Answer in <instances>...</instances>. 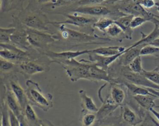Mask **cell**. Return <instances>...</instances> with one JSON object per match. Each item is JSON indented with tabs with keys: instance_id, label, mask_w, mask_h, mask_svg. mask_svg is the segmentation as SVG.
<instances>
[{
	"instance_id": "obj_38",
	"label": "cell",
	"mask_w": 159,
	"mask_h": 126,
	"mask_svg": "<svg viewBox=\"0 0 159 126\" xmlns=\"http://www.w3.org/2000/svg\"><path fill=\"white\" fill-rule=\"evenodd\" d=\"M107 0H79L77 4L79 6H89V5H98L102 4Z\"/></svg>"
},
{
	"instance_id": "obj_15",
	"label": "cell",
	"mask_w": 159,
	"mask_h": 126,
	"mask_svg": "<svg viewBox=\"0 0 159 126\" xmlns=\"http://www.w3.org/2000/svg\"><path fill=\"white\" fill-rule=\"evenodd\" d=\"M4 100L8 109L17 117L19 118L20 116L23 115V110L19 105L17 100L10 90V89L6 85H4Z\"/></svg>"
},
{
	"instance_id": "obj_9",
	"label": "cell",
	"mask_w": 159,
	"mask_h": 126,
	"mask_svg": "<svg viewBox=\"0 0 159 126\" xmlns=\"http://www.w3.org/2000/svg\"><path fill=\"white\" fill-rule=\"evenodd\" d=\"M40 57L18 65L20 72L25 75L32 76L48 71L50 70V64L52 63L50 60L48 58L45 61L40 59Z\"/></svg>"
},
{
	"instance_id": "obj_27",
	"label": "cell",
	"mask_w": 159,
	"mask_h": 126,
	"mask_svg": "<svg viewBox=\"0 0 159 126\" xmlns=\"http://www.w3.org/2000/svg\"><path fill=\"white\" fill-rule=\"evenodd\" d=\"M1 126H11L9 110L3 98L1 99Z\"/></svg>"
},
{
	"instance_id": "obj_33",
	"label": "cell",
	"mask_w": 159,
	"mask_h": 126,
	"mask_svg": "<svg viewBox=\"0 0 159 126\" xmlns=\"http://www.w3.org/2000/svg\"><path fill=\"white\" fill-rule=\"evenodd\" d=\"M142 74L150 81L159 85V73L154 71L143 70Z\"/></svg>"
},
{
	"instance_id": "obj_29",
	"label": "cell",
	"mask_w": 159,
	"mask_h": 126,
	"mask_svg": "<svg viewBox=\"0 0 159 126\" xmlns=\"http://www.w3.org/2000/svg\"><path fill=\"white\" fill-rule=\"evenodd\" d=\"M21 0H1V12H7L12 9L20 8L19 2L22 3Z\"/></svg>"
},
{
	"instance_id": "obj_28",
	"label": "cell",
	"mask_w": 159,
	"mask_h": 126,
	"mask_svg": "<svg viewBox=\"0 0 159 126\" xmlns=\"http://www.w3.org/2000/svg\"><path fill=\"white\" fill-rule=\"evenodd\" d=\"M16 29L13 27H1L0 28V43H11V37L15 31Z\"/></svg>"
},
{
	"instance_id": "obj_39",
	"label": "cell",
	"mask_w": 159,
	"mask_h": 126,
	"mask_svg": "<svg viewBox=\"0 0 159 126\" xmlns=\"http://www.w3.org/2000/svg\"><path fill=\"white\" fill-rule=\"evenodd\" d=\"M138 2L145 9H150L155 6L154 0H138Z\"/></svg>"
},
{
	"instance_id": "obj_13",
	"label": "cell",
	"mask_w": 159,
	"mask_h": 126,
	"mask_svg": "<svg viewBox=\"0 0 159 126\" xmlns=\"http://www.w3.org/2000/svg\"><path fill=\"white\" fill-rule=\"evenodd\" d=\"M120 117L123 122L130 126H136L140 124L143 117L140 114H137L126 104H123L120 106Z\"/></svg>"
},
{
	"instance_id": "obj_43",
	"label": "cell",
	"mask_w": 159,
	"mask_h": 126,
	"mask_svg": "<svg viewBox=\"0 0 159 126\" xmlns=\"http://www.w3.org/2000/svg\"><path fill=\"white\" fill-rule=\"evenodd\" d=\"M123 1V0H107L104 4H115V3H116L117 2H119V1Z\"/></svg>"
},
{
	"instance_id": "obj_50",
	"label": "cell",
	"mask_w": 159,
	"mask_h": 126,
	"mask_svg": "<svg viewBox=\"0 0 159 126\" xmlns=\"http://www.w3.org/2000/svg\"><path fill=\"white\" fill-rule=\"evenodd\" d=\"M155 108H159V106H156Z\"/></svg>"
},
{
	"instance_id": "obj_30",
	"label": "cell",
	"mask_w": 159,
	"mask_h": 126,
	"mask_svg": "<svg viewBox=\"0 0 159 126\" xmlns=\"http://www.w3.org/2000/svg\"><path fill=\"white\" fill-rule=\"evenodd\" d=\"M129 68L134 73L142 74L143 71V69L142 68V58L141 56H139L135 58L129 65Z\"/></svg>"
},
{
	"instance_id": "obj_47",
	"label": "cell",
	"mask_w": 159,
	"mask_h": 126,
	"mask_svg": "<svg viewBox=\"0 0 159 126\" xmlns=\"http://www.w3.org/2000/svg\"><path fill=\"white\" fill-rule=\"evenodd\" d=\"M155 7H156V10L159 12V2H155Z\"/></svg>"
},
{
	"instance_id": "obj_32",
	"label": "cell",
	"mask_w": 159,
	"mask_h": 126,
	"mask_svg": "<svg viewBox=\"0 0 159 126\" xmlns=\"http://www.w3.org/2000/svg\"><path fill=\"white\" fill-rule=\"evenodd\" d=\"M136 126H159V124L151 116L150 113H145L140 124Z\"/></svg>"
},
{
	"instance_id": "obj_40",
	"label": "cell",
	"mask_w": 159,
	"mask_h": 126,
	"mask_svg": "<svg viewBox=\"0 0 159 126\" xmlns=\"http://www.w3.org/2000/svg\"><path fill=\"white\" fill-rule=\"evenodd\" d=\"M37 126H55L50 121L47 119H40Z\"/></svg>"
},
{
	"instance_id": "obj_35",
	"label": "cell",
	"mask_w": 159,
	"mask_h": 126,
	"mask_svg": "<svg viewBox=\"0 0 159 126\" xmlns=\"http://www.w3.org/2000/svg\"><path fill=\"white\" fill-rule=\"evenodd\" d=\"M137 84L139 86H143V87H146V88L147 87L151 88H153V89L159 91V85L154 84L152 82L150 81L143 74H142L139 77L138 82H137Z\"/></svg>"
},
{
	"instance_id": "obj_3",
	"label": "cell",
	"mask_w": 159,
	"mask_h": 126,
	"mask_svg": "<svg viewBox=\"0 0 159 126\" xmlns=\"http://www.w3.org/2000/svg\"><path fill=\"white\" fill-rule=\"evenodd\" d=\"M25 92L29 102L47 112L53 106V97L50 93H44L38 83L27 79L25 81Z\"/></svg>"
},
{
	"instance_id": "obj_2",
	"label": "cell",
	"mask_w": 159,
	"mask_h": 126,
	"mask_svg": "<svg viewBox=\"0 0 159 126\" xmlns=\"http://www.w3.org/2000/svg\"><path fill=\"white\" fill-rule=\"evenodd\" d=\"M65 70L66 75L72 82H76L80 79L91 81V62L89 60L81 59L80 61L75 58L63 60L57 62Z\"/></svg>"
},
{
	"instance_id": "obj_8",
	"label": "cell",
	"mask_w": 159,
	"mask_h": 126,
	"mask_svg": "<svg viewBox=\"0 0 159 126\" xmlns=\"http://www.w3.org/2000/svg\"><path fill=\"white\" fill-rule=\"evenodd\" d=\"M71 11L73 12H77L78 14H81L86 16H89L92 17H97V16L104 17L106 16H109L112 14L116 16L115 15L116 14L117 17H119L125 14H127L120 11L117 9H116L115 11H112L109 7L103 4L81 6H78L75 7Z\"/></svg>"
},
{
	"instance_id": "obj_12",
	"label": "cell",
	"mask_w": 159,
	"mask_h": 126,
	"mask_svg": "<svg viewBox=\"0 0 159 126\" xmlns=\"http://www.w3.org/2000/svg\"><path fill=\"white\" fill-rule=\"evenodd\" d=\"M125 51L122 53H119L117 55L109 56H104L91 53L88 54L89 58L88 60L95 64L98 66L102 68L103 70L107 71L109 66L114 62H116V61H117V60H118L124 53Z\"/></svg>"
},
{
	"instance_id": "obj_31",
	"label": "cell",
	"mask_w": 159,
	"mask_h": 126,
	"mask_svg": "<svg viewBox=\"0 0 159 126\" xmlns=\"http://www.w3.org/2000/svg\"><path fill=\"white\" fill-rule=\"evenodd\" d=\"M0 65L1 73H8L13 70L17 65H18L14 62L6 60L2 58H1L0 59Z\"/></svg>"
},
{
	"instance_id": "obj_1",
	"label": "cell",
	"mask_w": 159,
	"mask_h": 126,
	"mask_svg": "<svg viewBox=\"0 0 159 126\" xmlns=\"http://www.w3.org/2000/svg\"><path fill=\"white\" fill-rule=\"evenodd\" d=\"M50 24L59 30L60 38L74 44V47L93 44H104L111 40L109 37H102L96 34H89L84 32L69 29L65 24H58L56 21H50Z\"/></svg>"
},
{
	"instance_id": "obj_34",
	"label": "cell",
	"mask_w": 159,
	"mask_h": 126,
	"mask_svg": "<svg viewBox=\"0 0 159 126\" xmlns=\"http://www.w3.org/2000/svg\"><path fill=\"white\" fill-rule=\"evenodd\" d=\"M159 53V48L152 45H147L143 46L140 52V56L153 55L155 53Z\"/></svg>"
},
{
	"instance_id": "obj_18",
	"label": "cell",
	"mask_w": 159,
	"mask_h": 126,
	"mask_svg": "<svg viewBox=\"0 0 159 126\" xmlns=\"http://www.w3.org/2000/svg\"><path fill=\"white\" fill-rule=\"evenodd\" d=\"M133 98L141 107L148 111H150L151 109L156 106L154 101L157 97L153 94L148 95H135L133 96Z\"/></svg>"
},
{
	"instance_id": "obj_48",
	"label": "cell",
	"mask_w": 159,
	"mask_h": 126,
	"mask_svg": "<svg viewBox=\"0 0 159 126\" xmlns=\"http://www.w3.org/2000/svg\"><path fill=\"white\" fill-rule=\"evenodd\" d=\"M104 126H117V125H104Z\"/></svg>"
},
{
	"instance_id": "obj_7",
	"label": "cell",
	"mask_w": 159,
	"mask_h": 126,
	"mask_svg": "<svg viewBox=\"0 0 159 126\" xmlns=\"http://www.w3.org/2000/svg\"><path fill=\"white\" fill-rule=\"evenodd\" d=\"M9 27H13L16 29L11 37V43L27 51H30L34 48L27 39V27L22 24L18 17H13L12 22Z\"/></svg>"
},
{
	"instance_id": "obj_26",
	"label": "cell",
	"mask_w": 159,
	"mask_h": 126,
	"mask_svg": "<svg viewBox=\"0 0 159 126\" xmlns=\"http://www.w3.org/2000/svg\"><path fill=\"white\" fill-rule=\"evenodd\" d=\"M115 22V19L107 17H101L94 24L93 27L98 29L102 32L105 33L108 27Z\"/></svg>"
},
{
	"instance_id": "obj_42",
	"label": "cell",
	"mask_w": 159,
	"mask_h": 126,
	"mask_svg": "<svg viewBox=\"0 0 159 126\" xmlns=\"http://www.w3.org/2000/svg\"><path fill=\"white\" fill-rule=\"evenodd\" d=\"M150 112L155 117V118L158 120L159 122V112L157 111L154 108H152L150 110Z\"/></svg>"
},
{
	"instance_id": "obj_24",
	"label": "cell",
	"mask_w": 159,
	"mask_h": 126,
	"mask_svg": "<svg viewBox=\"0 0 159 126\" xmlns=\"http://www.w3.org/2000/svg\"><path fill=\"white\" fill-rule=\"evenodd\" d=\"M23 114L26 122L30 126H37L40 119L38 117L32 108V106L30 103L27 104L25 109L24 110Z\"/></svg>"
},
{
	"instance_id": "obj_11",
	"label": "cell",
	"mask_w": 159,
	"mask_h": 126,
	"mask_svg": "<svg viewBox=\"0 0 159 126\" xmlns=\"http://www.w3.org/2000/svg\"><path fill=\"white\" fill-rule=\"evenodd\" d=\"M99 99L102 104L96 112V115L101 126L106 119H109V117L112 115L116 109L120 106L114 102L110 94H109L105 99L102 97H99Z\"/></svg>"
},
{
	"instance_id": "obj_16",
	"label": "cell",
	"mask_w": 159,
	"mask_h": 126,
	"mask_svg": "<svg viewBox=\"0 0 159 126\" xmlns=\"http://www.w3.org/2000/svg\"><path fill=\"white\" fill-rule=\"evenodd\" d=\"M143 45H139L134 48L128 47L124 53L119 58V63L122 66H128L135 58L140 56V52Z\"/></svg>"
},
{
	"instance_id": "obj_4",
	"label": "cell",
	"mask_w": 159,
	"mask_h": 126,
	"mask_svg": "<svg viewBox=\"0 0 159 126\" xmlns=\"http://www.w3.org/2000/svg\"><path fill=\"white\" fill-rule=\"evenodd\" d=\"M22 24L26 27L51 33L48 27L50 21L43 13L32 10H25L18 16Z\"/></svg>"
},
{
	"instance_id": "obj_22",
	"label": "cell",
	"mask_w": 159,
	"mask_h": 126,
	"mask_svg": "<svg viewBox=\"0 0 159 126\" xmlns=\"http://www.w3.org/2000/svg\"><path fill=\"white\" fill-rule=\"evenodd\" d=\"M120 85V84L111 83L109 93L114 102L119 106L124 104L125 99V91Z\"/></svg>"
},
{
	"instance_id": "obj_19",
	"label": "cell",
	"mask_w": 159,
	"mask_h": 126,
	"mask_svg": "<svg viewBox=\"0 0 159 126\" xmlns=\"http://www.w3.org/2000/svg\"><path fill=\"white\" fill-rule=\"evenodd\" d=\"M78 93L81 99V107L82 109L89 112H97L99 108L96 106L92 97L87 94L86 91L81 89L79 91Z\"/></svg>"
},
{
	"instance_id": "obj_37",
	"label": "cell",
	"mask_w": 159,
	"mask_h": 126,
	"mask_svg": "<svg viewBox=\"0 0 159 126\" xmlns=\"http://www.w3.org/2000/svg\"><path fill=\"white\" fill-rule=\"evenodd\" d=\"M149 21L147 18L141 16H134L130 23V27L132 29H134L141 26L145 22Z\"/></svg>"
},
{
	"instance_id": "obj_25",
	"label": "cell",
	"mask_w": 159,
	"mask_h": 126,
	"mask_svg": "<svg viewBox=\"0 0 159 126\" xmlns=\"http://www.w3.org/2000/svg\"><path fill=\"white\" fill-rule=\"evenodd\" d=\"M105 33L109 36V38L111 40L114 38L117 40L118 41H120V38L123 39L124 38H125L124 33L122 29L115 22L108 27Z\"/></svg>"
},
{
	"instance_id": "obj_17",
	"label": "cell",
	"mask_w": 159,
	"mask_h": 126,
	"mask_svg": "<svg viewBox=\"0 0 159 126\" xmlns=\"http://www.w3.org/2000/svg\"><path fill=\"white\" fill-rule=\"evenodd\" d=\"M134 17L132 14H125L115 19V23L122 29L127 39H132L133 29L130 27V23Z\"/></svg>"
},
{
	"instance_id": "obj_20",
	"label": "cell",
	"mask_w": 159,
	"mask_h": 126,
	"mask_svg": "<svg viewBox=\"0 0 159 126\" xmlns=\"http://www.w3.org/2000/svg\"><path fill=\"white\" fill-rule=\"evenodd\" d=\"M141 34L142 38L139 40L137 41L136 42L134 43L132 45L129 46L130 48H134L141 45L143 46L150 45L154 40H155L159 37V25L157 24H155V27L153 30L147 35L142 32H141Z\"/></svg>"
},
{
	"instance_id": "obj_5",
	"label": "cell",
	"mask_w": 159,
	"mask_h": 126,
	"mask_svg": "<svg viewBox=\"0 0 159 126\" xmlns=\"http://www.w3.org/2000/svg\"><path fill=\"white\" fill-rule=\"evenodd\" d=\"M27 39L34 48L39 51H42L48 45L60 40V36L58 34H52L47 32L40 31L27 27Z\"/></svg>"
},
{
	"instance_id": "obj_49",
	"label": "cell",
	"mask_w": 159,
	"mask_h": 126,
	"mask_svg": "<svg viewBox=\"0 0 159 126\" xmlns=\"http://www.w3.org/2000/svg\"><path fill=\"white\" fill-rule=\"evenodd\" d=\"M155 16V17H156V18H158V19H159V16H157V15H155V16Z\"/></svg>"
},
{
	"instance_id": "obj_41",
	"label": "cell",
	"mask_w": 159,
	"mask_h": 126,
	"mask_svg": "<svg viewBox=\"0 0 159 126\" xmlns=\"http://www.w3.org/2000/svg\"><path fill=\"white\" fill-rule=\"evenodd\" d=\"M146 88V87H145ZM147 89L153 94H154L155 96H156L157 97V98L159 99V91L157 90V89H153V88H148L147 87Z\"/></svg>"
},
{
	"instance_id": "obj_10",
	"label": "cell",
	"mask_w": 159,
	"mask_h": 126,
	"mask_svg": "<svg viewBox=\"0 0 159 126\" xmlns=\"http://www.w3.org/2000/svg\"><path fill=\"white\" fill-rule=\"evenodd\" d=\"M40 52L42 54L47 56L50 60L52 63H57L60 61L75 58L82 55L91 53V49H85L76 51L67 50L61 52H57L52 50H42L40 51Z\"/></svg>"
},
{
	"instance_id": "obj_14",
	"label": "cell",
	"mask_w": 159,
	"mask_h": 126,
	"mask_svg": "<svg viewBox=\"0 0 159 126\" xmlns=\"http://www.w3.org/2000/svg\"><path fill=\"white\" fill-rule=\"evenodd\" d=\"M6 85L10 89L24 112L27 104L29 103L25 90L20 86L18 81L16 79L9 80L8 83Z\"/></svg>"
},
{
	"instance_id": "obj_46",
	"label": "cell",
	"mask_w": 159,
	"mask_h": 126,
	"mask_svg": "<svg viewBox=\"0 0 159 126\" xmlns=\"http://www.w3.org/2000/svg\"><path fill=\"white\" fill-rule=\"evenodd\" d=\"M117 126H130V125H127V124H125L124 122H123L122 121V120L119 122V124H117Z\"/></svg>"
},
{
	"instance_id": "obj_23",
	"label": "cell",
	"mask_w": 159,
	"mask_h": 126,
	"mask_svg": "<svg viewBox=\"0 0 159 126\" xmlns=\"http://www.w3.org/2000/svg\"><path fill=\"white\" fill-rule=\"evenodd\" d=\"M80 121L82 126H100L96 112L82 109L80 116Z\"/></svg>"
},
{
	"instance_id": "obj_36",
	"label": "cell",
	"mask_w": 159,
	"mask_h": 126,
	"mask_svg": "<svg viewBox=\"0 0 159 126\" xmlns=\"http://www.w3.org/2000/svg\"><path fill=\"white\" fill-rule=\"evenodd\" d=\"M79 0H53L51 2L47 4V6L51 8V9H55L57 7H61L63 6L68 5L74 2H78Z\"/></svg>"
},
{
	"instance_id": "obj_45",
	"label": "cell",
	"mask_w": 159,
	"mask_h": 126,
	"mask_svg": "<svg viewBox=\"0 0 159 126\" xmlns=\"http://www.w3.org/2000/svg\"><path fill=\"white\" fill-rule=\"evenodd\" d=\"M53 0H38V2L40 4H48Z\"/></svg>"
},
{
	"instance_id": "obj_21",
	"label": "cell",
	"mask_w": 159,
	"mask_h": 126,
	"mask_svg": "<svg viewBox=\"0 0 159 126\" xmlns=\"http://www.w3.org/2000/svg\"><path fill=\"white\" fill-rule=\"evenodd\" d=\"M127 47L122 46H109L101 47L94 49H91V53H96L104 56H109L122 53L125 50Z\"/></svg>"
},
{
	"instance_id": "obj_44",
	"label": "cell",
	"mask_w": 159,
	"mask_h": 126,
	"mask_svg": "<svg viewBox=\"0 0 159 126\" xmlns=\"http://www.w3.org/2000/svg\"><path fill=\"white\" fill-rule=\"evenodd\" d=\"M150 45H152L159 48V38H157L155 40H154Z\"/></svg>"
},
{
	"instance_id": "obj_6",
	"label": "cell",
	"mask_w": 159,
	"mask_h": 126,
	"mask_svg": "<svg viewBox=\"0 0 159 126\" xmlns=\"http://www.w3.org/2000/svg\"><path fill=\"white\" fill-rule=\"evenodd\" d=\"M65 17V20L62 21H56L58 24H68L80 27L81 29H84L88 34H94L93 27L94 24L98 20L96 17L85 16L80 15L77 12H73V14H66L63 15Z\"/></svg>"
}]
</instances>
